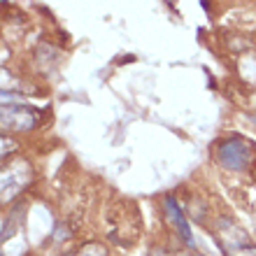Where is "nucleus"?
<instances>
[{
    "mask_svg": "<svg viewBox=\"0 0 256 256\" xmlns=\"http://www.w3.org/2000/svg\"><path fill=\"white\" fill-rule=\"evenodd\" d=\"M38 124V112L21 105H0V128L7 130H28Z\"/></svg>",
    "mask_w": 256,
    "mask_h": 256,
    "instance_id": "nucleus-4",
    "label": "nucleus"
},
{
    "mask_svg": "<svg viewBox=\"0 0 256 256\" xmlns=\"http://www.w3.org/2000/svg\"><path fill=\"white\" fill-rule=\"evenodd\" d=\"M214 233L226 256H256V244H252L247 233L230 219H222Z\"/></svg>",
    "mask_w": 256,
    "mask_h": 256,
    "instance_id": "nucleus-1",
    "label": "nucleus"
},
{
    "mask_svg": "<svg viewBox=\"0 0 256 256\" xmlns=\"http://www.w3.org/2000/svg\"><path fill=\"white\" fill-rule=\"evenodd\" d=\"M219 161L230 170H244L252 161V147L242 138H228L219 144Z\"/></svg>",
    "mask_w": 256,
    "mask_h": 256,
    "instance_id": "nucleus-3",
    "label": "nucleus"
},
{
    "mask_svg": "<svg viewBox=\"0 0 256 256\" xmlns=\"http://www.w3.org/2000/svg\"><path fill=\"white\" fill-rule=\"evenodd\" d=\"M149 256H168L166 252H161V250H152L149 252Z\"/></svg>",
    "mask_w": 256,
    "mask_h": 256,
    "instance_id": "nucleus-7",
    "label": "nucleus"
},
{
    "mask_svg": "<svg viewBox=\"0 0 256 256\" xmlns=\"http://www.w3.org/2000/svg\"><path fill=\"white\" fill-rule=\"evenodd\" d=\"M12 149H14L12 138H2V135H0V161L12 154Z\"/></svg>",
    "mask_w": 256,
    "mask_h": 256,
    "instance_id": "nucleus-6",
    "label": "nucleus"
},
{
    "mask_svg": "<svg viewBox=\"0 0 256 256\" xmlns=\"http://www.w3.org/2000/svg\"><path fill=\"white\" fill-rule=\"evenodd\" d=\"M254 122H256V116H254Z\"/></svg>",
    "mask_w": 256,
    "mask_h": 256,
    "instance_id": "nucleus-8",
    "label": "nucleus"
},
{
    "mask_svg": "<svg viewBox=\"0 0 256 256\" xmlns=\"http://www.w3.org/2000/svg\"><path fill=\"white\" fill-rule=\"evenodd\" d=\"M166 210H168V216L172 219V224H175L177 233L182 236V240L186 244H194V238H191V230H189V224H186V219H184V212L182 208L177 205V200L172 198V196H166Z\"/></svg>",
    "mask_w": 256,
    "mask_h": 256,
    "instance_id": "nucleus-5",
    "label": "nucleus"
},
{
    "mask_svg": "<svg viewBox=\"0 0 256 256\" xmlns=\"http://www.w3.org/2000/svg\"><path fill=\"white\" fill-rule=\"evenodd\" d=\"M30 180H33V168L24 158L7 163L0 170V200H12L14 196H19L26 189Z\"/></svg>",
    "mask_w": 256,
    "mask_h": 256,
    "instance_id": "nucleus-2",
    "label": "nucleus"
}]
</instances>
